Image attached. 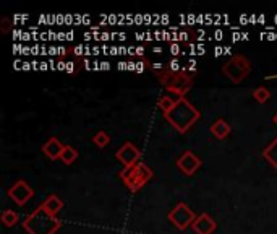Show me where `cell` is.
<instances>
[{"label":"cell","instance_id":"6da1fadb","mask_svg":"<svg viewBox=\"0 0 277 234\" xmlns=\"http://www.w3.org/2000/svg\"><path fill=\"white\" fill-rule=\"evenodd\" d=\"M152 72L156 73V78L159 83L164 87L169 93H174L177 98H185L187 93L192 90L193 81H195V73L196 70L192 67L190 70H172L169 65L154 63L152 65Z\"/></svg>","mask_w":277,"mask_h":234},{"label":"cell","instance_id":"7a4b0ae2","mask_svg":"<svg viewBox=\"0 0 277 234\" xmlns=\"http://www.w3.org/2000/svg\"><path fill=\"white\" fill-rule=\"evenodd\" d=\"M164 117L178 134H187L188 130L199 120L201 112H199L195 108V104H192L187 98H177L175 104L167 112H164Z\"/></svg>","mask_w":277,"mask_h":234},{"label":"cell","instance_id":"3957f363","mask_svg":"<svg viewBox=\"0 0 277 234\" xmlns=\"http://www.w3.org/2000/svg\"><path fill=\"white\" fill-rule=\"evenodd\" d=\"M21 226L28 234H55L62 228V221L39 205L25 218Z\"/></svg>","mask_w":277,"mask_h":234},{"label":"cell","instance_id":"277c9868","mask_svg":"<svg viewBox=\"0 0 277 234\" xmlns=\"http://www.w3.org/2000/svg\"><path fill=\"white\" fill-rule=\"evenodd\" d=\"M152 176H154V173H152L151 167L146 163L140 161L130 167H123L120 173V179L130 192H138L152 179Z\"/></svg>","mask_w":277,"mask_h":234},{"label":"cell","instance_id":"5b68a950","mask_svg":"<svg viewBox=\"0 0 277 234\" xmlns=\"http://www.w3.org/2000/svg\"><path fill=\"white\" fill-rule=\"evenodd\" d=\"M250 72H251V62L242 54L232 55V57L222 65V73L234 85L242 83L248 75H250Z\"/></svg>","mask_w":277,"mask_h":234},{"label":"cell","instance_id":"8992f818","mask_svg":"<svg viewBox=\"0 0 277 234\" xmlns=\"http://www.w3.org/2000/svg\"><path fill=\"white\" fill-rule=\"evenodd\" d=\"M196 220L195 211L188 207L185 202L177 203L172 211L169 213V221L174 224V226L180 231H185L187 228H190Z\"/></svg>","mask_w":277,"mask_h":234},{"label":"cell","instance_id":"52a82bcc","mask_svg":"<svg viewBox=\"0 0 277 234\" xmlns=\"http://www.w3.org/2000/svg\"><path fill=\"white\" fill-rule=\"evenodd\" d=\"M203 166V161L201 158H199L196 153L190 152V150H187V152H183L177 160V167L183 173L185 176H195V173L199 169V167Z\"/></svg>","mask_w":277,"mask_h":234},{"label":"cell","instance_id":"ba28073f","mask_svg":"<svg viewBox=\"0 0 277 234\" xmlns=\"http://www.w3.org/2000/svg\"><path fill=\"white\" fill-rule=\"evenodd\" d=\"M33 195H34V190L26 181H16L10 189H8V197L16 205H20V207H23V205L30 202L33 199Z\"/></svg>","mask_w":277,"mask_h":234},{"label":"cell","instance_id":"9c48e42d","mask_svg":"<svg viewBox=\"0 0 277 234\" xmlns=\"http://www.w3.org/2000/svg\"><path fill=\"white\" fill-rule=\"evenodd\" d=\"M116 158L125 167H130V166L141 161V152L131 142H125L117 150Z\"/></svg>","mask_w":277,"mask_h":234},{"label":"cell","instance_id":"30bf717a","mask_svg":"<svg viewBox=\"0 0 277 234\" xmlns=\"http://www.w3.org/2000/svg\"><path fill=\"white\" fill-rule=\"evenodd\" d=\"M192 228L196 234H213L217 228V223L214 221V218L207 213H201L198 215L195 223L192 224Z\"/></svg>","mask_w":277,"mask_h":234},{"label":"cell","instance_id":"8fae6325","mask_svg":"<svg viewBox=\"0 0 277 234\" xmlns=\"http://www.w3.org/2000/svg\"><path fill=\"white\" fill-rule=\"evenodd\" d=\"M63 148H65V145L60 142V140L57 138V137H52V138H49L44 143L42 152H44V155L47 158H49V160L55 161V160H60V156L63 153Z\"/></svg>","mask_w":277,"mask_h":234},{"label":"cell","instance_id":"7c38bea8","mask_svg":"<svg viewBox=\"0 0 277 234\" xmlns=\"http://www.w3.org/2000/svg\"><path fill=\"white\" fill-rule=\"evenodd\" d=\"M42 207L49 211L51 215H54V217H57V215L60 213V210L63 208V202H62V199L59 197V195H55V194H52V195H49L42 203Z\"/></svg>","mask_w":277,"mask_h":234},{"label":"cell","instance_id":"4fadbf2b","mask_svg":"<svg viewBox=\"0 0 277 234\" xmlns=\"http://www.w3.org/2000/svg\"><path fill=\"white\" fill-rule=\"evenodd\" d=\"M211 134L217 138V140H225L228 135H230V125H228L224 119H217L216 122L211 125Z\"/></svg>","mask_w":277,"mask_h":234},{"label":"cell","instance_id":"5bb4252c","mask_svg":"<svg viewBox=\"0 0 277 234\" xmlns=\"http://www.w3.org/2000/svg\"><path fill=\"white\" fill-rule=\"evenodd\" d=\"M263 156L274 169H277V138H274L272 142L263 150Z\"/></svg>","mask_w":277,"mask_h":234},{"label":"cell","instance_id":"9a60e30c","mask_svg":"<svg viewBox=\"0 0 277 234\" xmlns=\"http://www.w3.org/2000/svg\"><path fill=\"white\" fill-rule=\"evenodd\" d=\"M76 158H78V152H76V150H75L73 146L65 145L63 153H62V156H60V160H62L65 164H72V163L76 161Z\"/></svg>","mask_w":277,"mask_h":234},{"label":"cell","instance_id":"2e32d148","mask_svg":"<svg viewBox=\"0 0 277 234\" xmlns=\"http://www.w3.org/2000/svg\"><path fill=\"white\" fill-rule=\"evenodd\" d=\"M18 213L16 211H13V210H4L2 211V221H4V224L7 228H13L15 224L18 223Z\"/></svg>","mask_w":277,"mask_h":234},{"label":"cell","instance_id":"e0dca14e","mask_svg":"<svg viewBox=\"0 0 277 234\" xmlns=\"http://www.w3.org/2000/svg\"><path fill=\"white\" fill-rule=\"evenodd\" d=\"M253 98L260 102V104H264V102H267L269 101V98H271V91L267 90L266 87H260V88H256L255 91H253Z\"/></svg>","mask_w":277,"mask_h":234},{"label":"cell","instance_id":"ac0fdd59","mask_svg":"<svg viewBox=\"0 0 277 234\" xmlns=\"http://www.w3.org/2000/svg\"><path fill=\"white\" fill-rule=\"evenodd\" d=\"M93 143H96L98 148H106L110 143V137H109V134L104 132V130H99L98 134H94Z\"/></svg>","mask_w":277,"mask_h":234},{"label":"cell","instance_id":"d6986e66","mask_svg":"<svg viewBox=\"0 0 277 234\" xmlns=\"http://www.w3.org/2000/svg\"><path fill=\"white\" fill-rule=\"evenodd\" d=\"M175 101H177V98L172 99L170 96H162V98L159 99V108L162 109V112H167L172 106L175 104Z\"/></svg>","mask_w":277,"mask_h":234},{"label":"cell","instance_id":"ffe728a7","mask_svg":"<svg viewBox=\"0 0 277 234\" xmlns=\"http://www.w3.org/2000/svg\"><path fill=\"white\" fill-rule=\"evenodd\" d=\"M8 25H10V20H8V18H4V20H2V31H4V33H8V31H10V28H8Z\"/></svg>","mask_w":277,"mask_h":234},{"label":"cell","instance_id":"44dd1931","mask_svg":"<svg viewBox=\"0 0 277 234\" xmlns=\"http://www.w3.org/2000/svg\"><path fill=\"white\" fill-rule=\"evenodd\" d=\"M266 80H277V75H267Z\"/></svg>","mask_w":277,"mask_h":234},{"label":"cell","instance_id":"7402d4cb","mask_svg":"<svg viewBox=\"0 0 277 234\" xmlns=\"http://www.w3.org/2000/svg\"><path fill=\"white\" fill-rule=\"evenodd\" d=\"M272 120H274V124H275V125H277V112H275V116H274V117H272Z\"/></svg>","mask_w":277,"mask_h":234}]
</instances>
